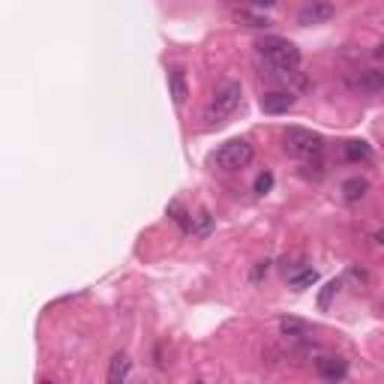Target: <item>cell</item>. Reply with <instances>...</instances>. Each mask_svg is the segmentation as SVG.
Here are the masks:
<instances>
[{"label":"cell","mask_w":384,"mask_h":384,"mask_svg":"<svg viewBox=\"0 0 384 384\" xmlns=\"http://www.w3.org/2000/svg\"><path fill=\"white\" fill-rule=\"evenodd\" d=\"M252 6H261V9H270V6H276V0H249Z\"/></svg>","instance_id":"18"},{"label":"cell","mask_w":384,"mask_h":384,"mask_svg":"<svg viewBox=\"0 0 384 384\" xmlns=\"http://www.w3.org/2000/svg\"><path fill=\"white\" fill-rule=\"evenodd\" d=\"M252 156H255V151L247 138H231V142H226L217 151L213 163H217V168H222V172H240V168H247L252 163Z\"/></svg>","instance_id":"4"},{"label":"cell","mask_w":384,"mask_h":384,"mask_svg":"<svg viewBox=\"0 0 384 384\" xmlns=\"http://www.w3.org/2000/svg\"><path fill=\"white\" fill-rule=\"evenodd\" d=\"M168 88H172V100L174 105H184L186 96H189V84H186V76L180 69H174L172 76H168Z\"/></svg>","instance_id":"10"},{"label":"cell","mask_w":384,"mask_h":384,"mask_svg":"<svg viewBox=\"0 0 384 384\" xmlns=\"http://www.w3.org/2000/svg\"><path fill=\"white\" fill-rule=\"evenodd\" d=\"M297 102V96L292 90H270L261 96V111L264 114H285Z\"/></svg>","instance_id":"6"},{"label":"cell","mask_w":384,"mask_h":384,"mask_svg":"<svg viewBox=\"0 0 384 384\" xmlns=\"http://www.w3.org/2000/svg\"><path fill=\"white\" fill-rule=\"evenodd\" d=\"M268 268H270V261H261L259 268H255V273H252V282H259L261 276H268Z\"/></svg>","instance_id":"17"},{"label":"cell","mask_w":384,"mask_h":384,"mask_svg":"<svg viewBox=\"0 0 384 384\" xmlns=\"http://www.w3.org/2000/svg\"><path fill=\"white\" fill-rule=\"evenodd\" d=\"M288 282H292V288H313L315 282H318V270H313V268H301V270H294L292 276H288Z\"/></svg>","instance_id":"12"},{"label":"cell","mask_w":384,"mask_h":384,"mask_svg":"<svg viewBox=\"0 0 384 384\" xmlns=\"http://www.w3.org/2000/svg\"><path fill=\"white\" fill-rule=\"evenodd\" d=\"M270 189H273V174L270 172H264V174L255 177V192H259V196H268Z\"/></svg>","instance_id":"16"},{"label":"cell","mask_w":384,"mask_h":384,"mask_svg":"<svg viewBox=\"0 0 384 384\" xmlns=\"http://www.w3.org/2000/svg\"><path fill=\"white\" fill-rule=\"evenodd\" d=\"M318 369V376L327 378V381H339V378H345V372H348V364L343 357H322L315 364Z\"/></svg>","instance_id":"7"},{"label":"cell","mask_w":384,"mask_h":384,"mask_svg":"<svg viewBox=\"0 0 384 384\" xmlns=\"http://www.w3.org/2000/svg\"><path fill=\"white\" fill-rule=\"evenodd\" d=\"M130 372H132V360L126 355H114L109 364V384H123L130 378Z\"/></svg>","instance_id":"8"},{"label":"cell","mask_w":384,"mask_h":384,"mask_svg":"<svg viewBox=\"0 0 384 384\" xmlns=\"http://www.w3.org/2000/svg\"><path fill=\"white\" fill-rule=\"evenodd\" d=\"M330 18H334V4H330V0H309L301 13H297V21H301L303 27L324 25Z\"/></svg>","instance_id":"5"},{"label":"cell","mask_w":384,"mask_h":384,"mask_svg":"<svg viewBox=\"0 0 384 384\" xmlns=\"http://www.w3.org/2000/svg\"><path fill=\"white\" fill-rule=\"evenodd\" d=\"M355 88L366 90V93H381V90H384V72H378V69H366V72H360L357 81H355Z\"/></svg>","instance_id":"9"},{"label":"cell","mask_w":384,"mask_h":384,"mask_svg":"<svg viewBox=\"0 0 384 384\" xmlns=\"http://www.w3.org/2000/svg\"><path fill=\"white\" fill-rule=\"evenodd\" d=\"M259 55L264 57V63H268L270 72H276V76H292V72H297V67H301V48L282 36H264L259 42Z\"/></svg>","instance_id":"1"},{"label":"cell","mask_w":384,"mask_h":384,"mask_svg":"<svg viewBox=\"0 0 384 384\" xmlns=\"http://www.w3.org/2000/svg\"><path fill=\"white\" fill-rule=\"evenodd\" d=\"M345 156L351 159V163H366V159L372 156V151H369L366 142H348L345 144Z\"/></svg>","instance_id":"14"},{"label":"cell","mask_w":384,"mask_h":384,"mask_svg":"<svg viewBox=\"0 0 384 384\" xmlns=\"http://www.w3.org/2000/svg\"><path fill=\"white\" fill-rule=\"evenodd\" d=\"M285 142V151L292 156H301V159H313L324 151V138L313 132V130H303V126H292V130H285L282 135Z\"/></svg>","instance_id":"3"},{"label":"cell","mask_w":384,"mask_h":384,"mask_svg":"<svg viewBox=\"0 0 384 384\" xmlns=\"http://www.w3.org/2000/svg\"><path fill=\"white\" fill-rule=\"evenodd\" d=\"M366 192H369V180L366 177H351V180H345V184H343L345 201H360Z\"/></svg>","instance_id":"11"},{"label":"cell","mask_w":384,"mask_h":384,"mask_svg":"<svg viewBox=\"0 0 384 384\" xmlns=\"http://www.w3.org/2000/svg\"><path fill=\"white\" fill-rule=\"evenodd\" d=\"M240 100H243L240 81H226V84H222V88L213 93V100L207 102V109H205V123H207V130H217V126L228 123V117L238 111Z\"/></svg>","instance_id":"2"},{"label":"cell","mask_w":384,"mask_h":384,"mask_svg":"<svg viewBox=\"0 0 384 384\" xmlns=\"http://www.w3.org/2000/svg\"><path fill=\"white\" fill-rule=\"evenodd\" d=\"M280 330L285 336H292V339H309V330L303 322H297V318H282L280 322Z\"/></svg>","instance_id":"13"},{"label":"cell","mask_w":384,"mask_h":384,"mask_svg":"<svg viewBox=\"0 0 384 384\" xmlns=\"http://www.w3.org/2000/svg\"><path fill=\"white\" fill-rule=\"evenodd\" d=\"M339 288H343V282H339V280H330V282L324 285L322 297H318V306H322V309H327V306H330V301H334V294L339 292Z\"/></svg>","instance_id":"15"}]
</instances>
